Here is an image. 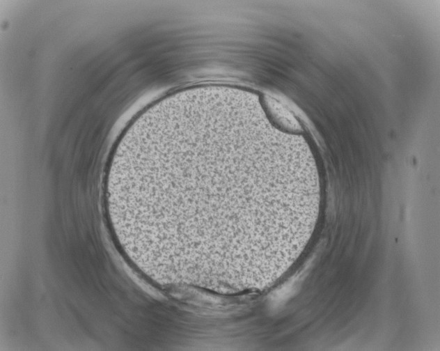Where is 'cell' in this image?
<instances>
[{"mask_svg":"<svg viewBox=\"0 0 440 351\" xmlns=\"http://www.w3.org/2000/svg\"><path fill=\"white\" fill-rule=\"evenodd\" d=\"M111 194L118 239L146 276L223 294L276 273L304 201L290 143L253 116L214 107L147 116L115 163Z\"/></svg>","mask_w":440,"mask_h":351,"instance_id":"cell-1","label":"cell"},{"mask_svg":"<svg viewBox=\"0 0 440 351\" xmlns=\"http://www.w3.org/2000/svg\"><path fill=\"white\" fill-rule=\"evenodd\" d=\"M262 102L267 115L276 125L294 132L300 129L294 116L278 102L272 98H264Z\"/></svg>","mask_w":440,"mask_h":351,"instance_id":"cell-2","label":"cell"}]
</instances>
